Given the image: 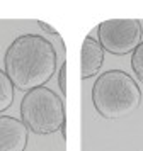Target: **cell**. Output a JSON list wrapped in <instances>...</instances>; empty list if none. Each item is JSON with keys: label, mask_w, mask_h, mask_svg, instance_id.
Listing matches in <instances>:
<instances>
[{"label": "cell", "mask_w": 143, "mask_h": 151, "mask_svg": "<svg viewBox=\"0 0 143 151\" xmlns=\"http://www.w3.org/2000/svg\"><path fill=\"white\" fill-rule=\"evenodd\" d=\"M131 68L135 71V75L140 78V82L143 83V41L131 55Z\"/></svg>", "instance_id": "8"}, {"label": "cell", "mask_w": 143, "mask_h": 151, "mask_svg": "<svg viewBox=\"0 0 143 151\" xmlns=\"http://www.w3.org/2000/svg\"><path fill=\"white\" fill-rule=\"evenodd\" d=\"M58 56L53 42L39 34L17 36L4 56V68L14 88L29 92L53 78Z\"/></svg>", "instance_id": "1"}, {"label": "cell", "mask_w": 143, "mask_h": 151, "mask_svg": "<svg viewBox=\"0 0 143 151\" xmlns=\"http://www.w3.org/2000/svg\"><path fill=\"white\" fill-rule=\"evenodd\" d=\"M97 37L104 51L116 56L128 55L142 44V22L138 19H109L97 26Z\"/></svg>", "instance_id": "4"}, {"label": "cell", "mask_w": 143, "mask_h": 151, "mask_svg": "<svg viewBox=\"0 0 143 151\" xmlns=\"http://www.w3.org/2000/svg\"><path fill=\"white\" fill-rule=\"evenodd\" d=\"M102 63H104V48L101 42L92 36H87L82 42V56H80V76L87 80L90 76L99 73Z\"/></svg>", "instance_id": "6"}, {"label": "cell", "mask_w": 143, "mask_h": 151, "mask_svg": "<svg viewBox=\"0 0 143 151\" xmlns=\"http://www.w3.org/2000/svg\"><path fill=\"white\" fill-rule=\"evenodd\" d=\"M38 24H39V27L46 32V34H49V36H58V31L54 27H51L49 24H46V22H43V21H38Z\"/></svg>", "instance_id": "10"}, {"label": "cell", "mask_w": 143, "mask_h": 151, "mask_svg": "<svg viewBox=\"0 0 143 151\" xmlns=\"http://www.w3.org/2000/svg\"><path fill=\"white\" fill-rule=\"evenodd\" d=\"M60 132H61V137H63V139H67V122L60 127Z\"/></svg>", "instance_id": "11"}, {"label": "cell", "mask_w": 143, "mask_h": 151, "mask_svg": "<svg viewBox=\"0 0 143 151\" xmlns=\"http://www.w3.org/2000/svg\"><path fill=\"white\" fill-rule=\"evenodd\" d=\"M14 102V85L7 76L5 70H0V114L7 110Z\"/></svg>", "instance_id": "7"}, {"label": "cell", "mask_w": 143, "mask_h": 151, "mask_svg": "<svg viewBox=\"0 0 143 151\" xmlns=\"http://www.w3.org/2000/svg\"><path fill=\"white\" fill-rule=\"evenodd\" d=\"M20 121L34 134L56 132L67 122L65 102L48 87L29 90L20 100Z\"/></svg>", "instance_id": "3"}, {"label": "cell", "mask_w": 143, "mask_h": 151, "mask_svg": "<svg viewBox=\"0 0 143 151\" xmlns=\"http://www.w3.org/2000/svg\"><path fill=\"white\" fill-rule=\"evenodd\" d=\"M58 83H60L61 99H65V95H67V63L60 65V71H58Z\"/></svg>", "instance_id": "9"}, {"label": "cell", "mask_w": 143, "mask_h": 151, "mask_svg": "<svg viewBox=\"0 0 143 151\" xmlns=\"http://www.w3.org/2000/svg\"><path fill=\"white\" fill-rule=\"evenodd\" d=\"M29 139V129L20 119L0 116V151H24Z\"/></svg>", "instance_id": "5"}, {"label": "cell", "mask_w": 143, "mask_h": 151, "mask_svg": "<svg viewBox=\"0 0 143 151\" xmlns=\"http://www.w3.org/2000/svg\"><path fill=\"white\" fill-rule=\"evenodd\" d=\"M92 102L104 119L118 121L133 114L142 104L138 83L123 70H109L99 75L92 87Z\"/></svg>", "instance_id": "2"}]
</instances>
